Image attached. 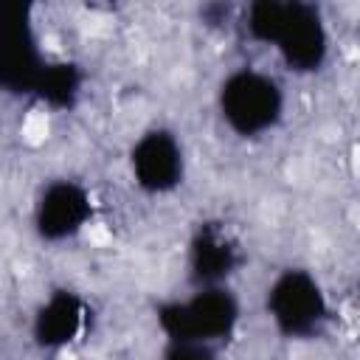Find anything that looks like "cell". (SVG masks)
<instances>
[{
  "label": "cell",
  "instance_id": "7a4b0ae2",
  "mask_svg": "<svg viewBox=\"0 0 360 360\" xmlns=\"http://www.w3.org/2000/svg\"><path fill=\"white\" fill-rule=\"evenodd\" d=\"M270 329L287 343H315L335 323V304L321 276L301 264L281 267L262 292Z\"/></svg>",
  "mask_w": 360,
  "mask_h": 360
},
{
  "label": "cell",
  "instance_id": "3957f363",
  "mask_svg": "<svg viewBox=\"0 0 360 360\" xmlns=\"http://www.w3.org/2000/svg\"><path fill=\"white\" fill-rule=\"evenodd\" d=\"M152 318L163 340H191L225 349L239 335L245 307L233 284L188 287L183 295L160 298Z\"/></svg>",
  "mask_w": 360,
  "mask_h": 360
},
{
  "label": "cell",
  "instance_id": "52a82bcc",
  "mask_svg": "<svg viewBox=\"0 0 360 360\" xmlns=\"http://www.w3.org/2000/svg\"><path fill=\"white\" fill-rule=\"evenodd\" d=\"M127 172L132 186L146 197H169L188 177V152L177 129L152 124L138 132L127 149Z\"/></svg>",
  "mask_w": 360,
  "mask_h": 360
},
{
  "label": "cell",
  "instance_id": "277c9868",
  "mask_svg": "<svg viewBox=\"0 0 360 360\" xmlns=\"http://www.w3.org/2000/svg\"><path fill=\"white\" fill-rule=\"evenodd\" d=\"M214 107L222 127L239 141H264L287 118L284 82L256 65L228 70L214 93Z\"/></svg>",
  "mask_w": 360,
  "mask_h": 360
},
{
  "label": "cell",
  "instance_id": "ba28073f",
  "mask_svg": "<svg viewBox=\"0 0 360 360\" xmlns=\"http://www.w3.org/2000/svg\"><path fill=\"white\" fill-rule=\"evenodd\" d=\"M96 309L90 298L68 284L51 287L28 318V338L39 352L56 354L84 343L93 335Z\"/></svg>",
  "mask_w": 360,
  "mask_h": 360
},
{
  "label": "cell",
  "instance_id": "30bf717a",
  "mask_svg": "<svg viewBox=\"0 0 360 360\" xmlns=\"http://www.w3.org/2000/svg\"><path fill=\"white\" fill-rule=\"evenodd\" d=\"M84 84H87V73L82 70V65L68 59H51L39 76L34 101H39L53 112H73L84 96Z\"/></svg>",
  "mask_w": 360,
  "mask_h": 360
},
{
  "label": "cell",
  "instance_id": "9c48e42d",
  "mask_svg": "<svg viewBox=\"0 0 360 360\" xmlns=\"http://www.w3.org/2000/svg\"><path fill=\"white\" fill-rule=\"evenodd\" d=\"M248 262V250L236 231L222 219H200L183 248V270L188 287L233 284Z\"/></svg>",
  "mask_w": 360,
  "mask_h": 360
},
{
  "label": "cell",
  "instance_id": "5b68a950",
  "mask_svg": "<svg viewBox=\"0 0 360 360\" xmlns=\"http://www.w3.org/2000/svg\"><path fill=\"white\" fill-rule=\"evenodd\" d=\"M48 62L31 8L20 3L0 6V93L34 98Z\"/></svg>",
  "mask_w": 360,
  "mask_h": 360
},
{
  "label": "cell",
  "instance_id": "6da1fadb",
  "mask_svg": "<svg viewBox=\"0 0 360 360\" xmlns=\"http://www.w3.org/2000/svg\"><path fill=\"white\" fill-rule=\"evenodd\" d=\"M236 28L250 42L270 48L295 76H315L332 59V31L318 3L253 0L236 11Z\"/></svg>",
  "mask_w": 360,
  "mask_h": 360
},
{
  "label": "cell",
  "instance_id": "8992f818",
  "mask_svg": "<svg viewBox=\"0 0 360 360\" xmlns=\"http://www.w3.org/2000/svg\"><path fill=\"white\" fill-rule=\"evenodd\" d=\"M96 219V197L79 177L45 180L31 200V231L42 245H68Z\"/></svg>",
  "mask_w": 360,
  "mask_h": 360
},
{
  "label": "cell",
  "instance_id": "8fae6325",
  "mask_svg": "<svg viewBox=\"0 0 360 360\" xmlns=\"http://www.w3.org/2000/svg\"><path fill=\"white\" fill-rule=\"evenodd\" d=\"M158 360H222V349L191 340H163Z\"/></svg>",
  "mask_w": 360,
  "mask_h": 360
}]
</instances>
